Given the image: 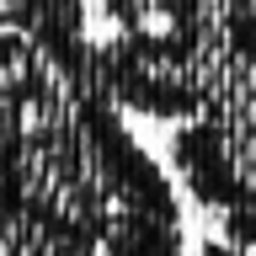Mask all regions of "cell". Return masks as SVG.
<instances>
[{"instance_id":"obj_5","label":"cell","mask_w":256,"mask_h":256,"mask_svg":"<svg viewBox=\"0 0 256 256\" xmlns=\"http://www.w3.org/2000/svg\"><path fill=\"white\" fill-rule=\"evenodd\" d=\"M0 32H27L54 59L91 70V38H86V0H0Z\"/></svg>"},{"instance_id":"obj_4","label":"cell","mask_w":256,"mask_h":256,"mask_svg":"<svg viewBox=\"0 0 256 256\" xmlns=\"http://www.w3.org/2000/svg\"><path fill=\"white\" fill-rule=\"evenodd\" d=\"M208 107L230 123L256 128V0H214L208 6Z\"/></svg>"},{"instance_id":"obj_3","label":"cell","mask_w":256,"mask_h":256,"mask_svg":"<svg viewBox=\"0 0 256 256\" xmlns=\"http://www.w3.org/2000/svg\"><path fill=\"white\" fill-rule=\"evenodd\" d=\"M171 171L187 198L208 214L256 208V128L230 123L219 112H198L171 134Z\"/></svg>"},{"instance_id":"obj_2","label":"cell","mask_w":256,"mask_h":256,"mask_svg":"<svg viewBox=\"0 0 256 256\" xmlns=\"http://www.w3.org/2000/svg\"><path fill=\"white\" fill-rule=\"evenodd\" d=\"M91 75L112 107L155 123H187L208 107L203 32H112L91 43Z\"/></svg>"},{"instance_id":"obj_1","label":"cell","mask_w":256,"mask_h":256,"mask_svg":"<svg viewBox=\"0 0 256 256\" xmlns=\"http://www.w3.org/2000/svg\"><path fill=\"white\" fill-rule=\"evenodd\" d=\"M0 256H187L166 166L27 32H0Z\"/></svg>"}]
</instances>
